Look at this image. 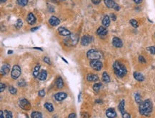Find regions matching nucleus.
<instances>
[{
    "label": "nucleus",
    "mask_w": 155,
    "mask_h": 118,
    "mask_svg": "<svg viewBox=\"0 0 155 118\" xmlns=\"http://www.w3.org/2000/svg\"><path fill=\"white\" fill-rule=\"evenodd\" d=\"M152 109H153V105L149 99L143 101L140 105V107H139V110L141 115L146 117L150 116L151 113L152 112Z\"/></svg>",
    "instance_id": "nucleus-1"
},
{
    "label": "nucleus",
    "mask_w": 155,
    "mask_h": 118,
    "mask_svg": "<svg viewBox=\"0 0 155 118\" xmlns=\"http://www.w3.org/2000/svg\"><path fill=\"white\" fill-rule=\"evenodd\" d=\"M113 69L115 75L119 78H123L127 73L126 66L119 61H115L113 64Z\"/></svg>",
    "instance_id": "nucleus-2"
},
{
    "label": "nucleus",
    "mask_w": 155,
    "mask_h": 118,
    "mask_svg": "<svg viewBox=\"0 0 155 118\" xmlns=\"http://www.w3.org/2000/svg\"><path fill=\"white\" fill-rule=\"evenodd\" d=\"M87 56L89 59L90 60H99L102 58V53L98 51L94 50V49H91L89 50L87 53Z\"/></svg>",
    "instance_id": "nucleus-3"
},
{
    "label": "nucleus",
    "mask_w": 155,
    "mask_h": 118,
    "mask_svg": "<svg viewBox=\"0 0 155 118\" xmlns=\"http://www.w3.org/2000/svg\"><path fill=\"white\" fill-rule=\"evenodd\" d=\"M21 73H22L21 68L17 65L14 66L12 68V73H11L12 78L15 80H16L17 78H19V76L21 75Z\"/></svg>",
    "instance_id": "nucleus-4"
},
{
    "label": "nucleus",
    "mask_w": 155,
    "mask_h": 118,
    "mask_svg": "<svg viewBox=\"0 0 155 118\" xmlns=\"http://www.w3.org/2000/svg\"><path fill=\"white\" fill-rule=\"evenodd\" d=\"M79 40V37L76 34H71V36L67 38L66 40H64V42L68 46H74L75 45Z\"/></svg>",
    "instance_id": "nucleus-5"
},
{
    "label": "nucleus",
    "mask_w": 155,
    "mask_h": 118,
    "mask_svg": "<svg viewBox=\"0 0 155 118\" xmlns=\"http://www.w3.org/2000/svg\"><path fill=\"white\" fill-rule=\"evenodd\" d=\"M90 66L94 70L99 71L102 68V63L99 60H92L90 62Z\"/></svg>",
    "instance_id": "nucleus-6"
},
{
    "label": "nucleus",
    "mask_w": 155,
    "mask_h": 118,
    "mask_svg": "<svg viewBox=\"0 0 155 118\" xmlns=\"http://www.w3.org/2000/svg\"><path fill=\"white\" fill-rule=\"evenodd\" d=\"M19 107L24 110H29L31 108V105L30 103L24 98H22L19 100Z\"/></svg>",
    "instance_id": "nucleus-7"
},
{
    "label": "nucleus",
    "mask_w": 155,
    "mask_h": 118,
    "mask_svg": "<svg viewBox=\"0 0 155 118\" xmlns=\"http://www.w3.org/2000/svg\"><path fill=\"white\" fill-rule=\"evenodd\" d=\"M104 2L105 5L108 8L114 9L116 11L119 10V6L117 4H116L113 0H104Z\"/></svg>",
    "instance_id": "nucleus-8"
},
{
    "label": "nucleus",
    "mask_w": 155,
    "mask_h": 118,
    "mask_svg": "<svg viewBox=\"0 0 155 118\" xmlns=\"http://www.w3.org/2000/svg\"><path fill=\"white\" fill-rule=\"evenodd\" d=\"M66 97H67V94L66 93H64V92L57 93V94L54 95V98L57 101H62L64 99H66Z\"/></svg>",
    "instance_id": "nucleus-9"
},
{
    "label": "nucleus",
    "mask_w": 155,
    "mask_h": 118,
    "mask_svg": "<svg viewBox=\"0 0 155 118\" xmlns=\"http://www.w3.org/2000/svg\"><path fill=\"white\" fill-rule=\"evenodd\" d=\"M106 116L108 118H115L117 117V112L114 109L109 108L106 111Z\"/></svg>",
    "instance_id": "nucleus-10"
},
{
    "label": "nucleus",
    "mask_w": 155,
    "mask_h": 118,
    "mask_svg": "<svg viewBox=\"0 0 155 118\" xmlns=\"http://www.w3.org/2000/svg\"><path fill=\"white\" fill-rule=\"evenodd\" d=\"M112 44L116 48H122V46H123L122 40L120 38H117V37L113 38V39H112Z\"/></svg>",
    "instance_id": "nucleus-11"
},
{
    "label": "nucleus",
    "mask_w": 155,
    "mask_h": 118,
    "mask_svg": "<svg viewBox=\"0 0 155 118\" xmlns=\"http://www.w3.org/2000/svg\"><path fill=\"white\" fill-rule=\"evenodd\" d=\"M58 31H59V34L64 36H68L71 35V32L68 29H66L64 27H59L58 29Z\"/></svg>",
    "instance_id": "nucleus-12"
},
{
    "label": "nucleus",
    "mask_w": 155,
    "mask_h": 118,
    "mask_svg": "<svg viewBox=\"0 0 155 118\" xmlns=\"http://www.w3.org/2000/svg\"><path fill=\"white\" fill-rule=\"evenodd\" d=\"M27 21L29 24L30 25H33L34 24L35 22H36V17L34 16V15L32 13H30L28 16H27Z\"/></svg>",
    "instance_id": "nucleus-13"
},
{
    "label": "nucleus",
    "mask_w": 155,
    "mask_h": 118,
    "mask_svg": "<svg viewBox=\"0 0 155 118\" xmlns=\"http://www.w3.org/2000/svg\"><path fill=\"white\" fill-rule=\"evenodd\" d=\"M96 34L100 36H106L107 34V30L104 26H100V27H99V29L96 31Z\"/></svg>",
    "instance_id": "nucleus-14"
},
{
    "label": "nucleus",
    "mask_w": 155,
    "mask_h": 118,
    "mask_svg": "<svg viewBox=\"0 0 155 118\" xmlns=\"http://www.w3.org/2000/svg\"><path fill=\"white\" fill-rule=\"evenodd\" d=\"M9 70H10V66L7 64V63H4L2 67H1V74L3 75H7V74L9 72Z\"/></svg>",
    "instance_id": "nucleus-15"
},
{
    "label": "nucleus",
    "mask_w": 155,
    "mask_h": 118,
    "mask_svg": "<svg viewBox=\"0 0 155 118\" xmlns=\"http://www.w3.org/2000/svg\"><path fill=\"white\" fill-rule=\"evenodd\" d=\"M49 22V24L52 25V26H57V25H59V23H60L59 19L57 17L54 16H52L50 18Z\"/></svg>",
    "instance_id": "nucleus-16"
},
{
    "label": "nucleus",
    "mask_w": 155,
    "mask_h": 118,
    "mask_svg": "<svg viewBox=\"0 0 155 118\" xmlns=\"http://www.w3.org/2000/svg\"><path fill=\"white\" fill-rule=\"evenodd\" d=\"M92 40V38L91 36H84L81 38V44L83 46H87L89 43H91Z\"/></svg>",
    "instance_id": "nucleus-17"
},
{
    "label": "nucleus",
    "mask_w": 155,
    "mask_h": 118,
    "mask_svg": "<svg viewBox=\"0 0 155 118\" xmlns=\"http://www.w3.org/2000/svg\"><path fill=\"white\" fill-rule=\"evenodd\" d=\"M134 78L135 80H137V81L142 82L144 81V75L139 72H134Z\"/></svg>",
    "instance_id": "nucleus-18"
},
{
    "label": "nucleus",
    "mask_w": 155,
    "mask_h": 118,
    "mask_svg": "<svg viewBox=\"0 0 155 118\" xmlns=\"http://www.w3.org/2000/svg\"><path fill=\"white\" fill-rule=\"evenodd\" d=\"M87 80L89 82H94L99 80V77L96 75L94 74H89L87 76Z\"/></svg>",
    "instance_id": "nucleus-19"
},
{
    "label": "nucleus",
    "mask_w": 155,
    "mask_h": 118,
    "mask_svg": "<svg viewBox=\"0 0 155 118\" xmlns=\"http://www.w3.org/2000/svg\"><path fill=\"white\" fill-rule=\"evenodd\" d=\"M47 78V73L45 70H42L38 75V78L40 81H45Z\"/></svg>",
    "instance_id": "nucleus-20"
},
{
    "label": "nucleus",
    "mask_w": 155,
    "mask_h": 118,
    "mask_svg": "<svg viewBox=\"0 0 155 118\" xmlns=\"http://www.w3.org/2000/svg\"><path fill=\"white\" fill-rule=\"evenodd\" d=\"M124 105H125V101H124V100H122L119 103L118 106L119 110V111H120V112H121L122 115H123L124 113H125L126 112L125 109H124Z\"/></svg>",
    "instance_id": "nucleus-21"
},
{
    "label": "nucleus",
    "mask_w": 155,
    "mask_h": 118,
    "mask_svg": "<svg viewBox=\"0 0 155 118\" xmlns=\"http://www.w3.org/2000/svg\"><path fill=\"white\" fill-rule=\"evenodd\" d=\"M102 24L104 27H108L110 25V19L109 16H105L102 20Z\"/></svg>",
    "instance_id": "nucleus-22"
},
{
    "label": "nucleus",
    "mask_w": 155,
    "mask_h": 118,
    "mask_svg": "<svg viewBox=\"0 0 155 118\" xmlns=\"http://www.w3.org/2000/svg\"><path fill=\"white\" fill-rule=\"evenodd\" d=\"M56 85L58 88H62L64 86V82L61 77H58L56 80Z\"/></svg>",
    "instance_id": "nucleus-23"
},
{
    "label": "nucleus",
    "mask_w": 155,
    "mask_h": 118,
    "mask_svg": "<svg viewBox=\"0 0 155 118\" xmlns=\"http://www.w3.org/2000/svg\"><path fill=\"white\" fill-rule=\"evenodd\" d=\"M39 69H40V65L38 64L37 65L34 69V71H33V75L34 78H38V75H39Z\"/></svg>",
    "instance_id": "nucleus-24"
},
{
    "label": "nucleus",
    "mask_w": 155,
    "mask_h": 118,
    "mask_svg": "<svg viewBox=\"0 0 155 118\" xmlns=\"http://www.w3.org/2000/svg\"><path fill=\"white\" fill-rule=\"evenodd\" d=\"M102 81L104 83H109L110 82V78L109 76V75L106 72H104L102 74Z\"/></svg>",
    "instance_id": "nucleus-25"
},
{
    "label": "nucleus",
    "mask_w": 155,
    "mask_h": 118,
    "mask_svg": "<svg viewBox=\"0 0 155 118\" xmlns=\"http://www.w3.org/2000/svg\"><path fill=\"white\" fill-rule=\"evenodd\" d=\"M31 118H42V115L39 112H33L31 114Z\"/></svg>",
    "instance_id": "nucleus-26"
},
{
    "label": "nucleus",
    "mask_w": 155,
    "mask_h": 118,
    "mask_svg": "<svg viewBox=\"0 0 155 118\" xmlns=\"http://www.w3.org/2000/svg\"><path fill=\"white\" fill-rule=\"evenodd\" d=\"M134 99H135L136 103L137 104H139V105H140V104L142 103L141 97L140 93H136V94L134 95Z\"/></svg>",
    "instance_id": "nucleus-27"
},
{
    "label": "nucleus",
    "mask_w": 155,
    "mask_h": 118,
    "mask_svg": "<svg viewBox=\"0 0 155 118\" xmlns=\"http://www.w3.org/2000/svg\"><path fill=\"white\" fill-rule=\"evenodd\" d=\"M44 107H45V108L47 110L49 111V112H53L54 110V107H53V105H52V103H44Z\"/></svg>",
    "instance_id": "nucleus-28"
},
{
    "label": "nucleus",
    "mask_w": 155,
    "mask_h": 118,
    "mask_svg": "<svg viewBox=\"0 0 155 118\" xmlns=\"http://www.w3.org/2000/svg\"><path fill=\"white\" fill-rule=\"evenodd\" d=\"M102 83H96V84L94 85L93 89H94V90L95 92H99V91L100 90V89L102 88Z\"/></svg>",
    "instance_id": "nucleus-29"
},
{
    "label": "nucleus",
    "mask_w": 155,
    "mask_h": 118,
    "mask_svg": "<svg viewBox=\"0 0 155 118\" xmlns=\"http://www.w3.org/2000/svg\"><path fill=\"white\" fill-rule=\"evenodd\" d=\"M22 25H23V22H22V19H19L17 20L16 23L15 24V26H16V28L17 29H19L20 28H22Z\"/></svg>",
    "instance_id": "nucleus-30"
},
{
    "label": "nucleus",
    "mask_w": 155,
    "mask_h": 118,
    "mask_svg": "<svg viewBox=\"0 0 155 118\" xmlns=\"http://www.w3.org/2000/svg\"><path fill=\"white\" fill-rule=\"evenodd\" d=\"M17 2H18L19 5H20L22 7H24L27 4L28 0H17Z\"/></svg>",
    "instance_id": "nucleus-31"
},
{
    "label": "nucleus",
    "mask_w": 155,
    "mask_h": 118,
    "mask_svg": "<svg viewBox=\"0 0 155 118\" xmlns=\"http://www.w3.org/2000/svg\"><path fill=\"white\" fill-rule=\"evenodd\" d=\"M129 22H130V24H131V25L133 27H134V28H137V27H138V26H139L137 21V20H135V19H131Z\"/></svg>",
    "instance_id": "nucleus-32"
},
{
    "label": "nucleus",
    "mask_w": 155,
    "mask_h": 118,
    "mask_svg": "<svg viewBox=\"0 0 155 118\" xmlns=\"http://www.w3.org/2000/svg\"><path fill=\"white\" fill-rule=\"evenodd\" d=\"M9 92H10V93L12 95H16V92H17V90L15 88H14L13 86H9Z\"/></svg>",
    "instance_id": "nucleus-33"
},
{
    "label": "nucleus",
    "mask_w": 155,
    "mask_h": 118,
    "mask_svg": "<svg viewBox=\"0 0 155 118\" xmlns=\"http://www.w3.org/2000/svg\"><path fill=\"white\" fill-rule=\"evenodd\" d=\"M147 50L150 52L152 54H155V46H149L147 48Z\"/></svg>",
    "instance_id": "nucleus-34"
},
{
    "label": "nucleus",
    "mask_w": 155,
    "mask_h": 118,
    "mask_svg": "<svg viewBox=\"0 0 155 118\" xmlns=\"http://www.w3.org/2000/svg\"><path fill=\"white\" fill-rule=\"evenodd\" d=\"M4 112H5L6 118H12V112H10V111L9 110H5Z\"/></svg>",
    "instance_id": "nucleus-35"
},
{
    "label": "nucleus",
    "mask_w": 155,
    "mask_h": 118,
    "mask_svg": "<svg viewBox=\"0 0 155 118\" xmlns=\"http://www.w3.org/2000/svg\"><path fill=\"white\" fill-rule=\"evenodd\" d=\"M138 59H139V61L141 63H146V59H144V57L142 56H140Z\"/></svg>",
    "instance_id": "nucleus-36"
},
{
    "label": "nucleus",
    "mask_w": 155,
    "mask_h": 118,
    "mask_svg": "<svg viewBox=\"0 0 155 118\" xmlns=\"http://www.w3.org/2000/svg\"><path fill=\"white\" fill-rule=\"evenodd\" d=\"M18 85H19V86L24 87V86L26 85V82L24 81V80H22V81H20L19 82Z\"/></svg>",
    "instance_id": "nucleus-37"
},
{
    "label": "nucleus",
    "mask_w": 155,
    "mask_h": 118,
    "mask_svg": "<svg viewBox=\"0 0 155 118\" xmlns=\"http://www.w3.org/2000/svg\"><path fill=\"white\" fill-rule=\"evenodd\" d=\"M0 87H1V88H0V92H3V91L5 90V88H6L5 84H4V83H0Z\"/></svg>",
    "instance_id": "nucleus-38"
},
{
    "label": "nucleus",
    "mask_w": 155,
    "mask_h": 118,
    "mask_svg": "<svg viewBox=\"0 0 155 118\" xmlns=\"http://www.w3.org/2000/svg\"><path fill=\"white\" fill-rule=\"evenodd\" d=\"M45 95V92H44V90H39V96L41 97H43Z\"/></svg>",
    "instance_id": "nucleus-39"
},
{
    "label": "nucleus",
    "mask_w": 155,
    "mask_h": 118,
    "mask_svg": "<svg viewBox=\"0 0 155 118\" xmlns=\"http://www.w3.org/2000/svg\"><path fill=\"white\" fill-rule=\"evenodd\" d=\"M122 115V118H131L130 114H129V113L126 112L125 113H124L123 115Z\"/></svg>",
    "instance_id": "nucleus-40"
},
{
    "label": "nucleus",
    "mask_w": 155,
    "mask_h": 118,
    "mask_svg": "<svg viewBox=\"0 0 155 118\" xmlns=\"http://www.w3.org/2000/svg\"><path fill=\"white\" fill-rule=\"evenodd\" d=\"M81 117L83 118H89L90 116H89V115L88 113H87V112H82L81 113Z\"/></svg>",
    "instance_id": "nucleus-41"
},
{
    "label": "nucleus",
    "mask_w": 155,
    "mask_h": 118,
    "mask_svg": "<svg viewBox=\"0 0 155 118\" xmlns=\"http://www.w3.org/2000/svg\"><path fill=\"white\" fill-rule=\"evenodd\" d=\"M43 60H44V61L45 63H48V64H50V63H51L50 60H49V59L48 57H44Z\"/></svg>",
    "instance_id": "nucleus-42"
},
{
    "label": "nucleus",
    "mask_w": 155,
    "mask_h": 118,
    "mask_svg": "<svg viewBox=\"0 0 155 118\" xmlns=\"http://www.w3.org/2000/svg\"><path fill=\"white\" fill-rule=\"evenodd\" d=\"M91 1H92V3L94 4H99L101 2V0H91Z\"/></svg>",
    "instance_id": "nucleus-43"
},
{
    "label": "nucleus",
    "mask_w": 155,
    "mask_h": 118,
    "mask_svg": "<svg viewBox=\"0 0 155 118\" xmlns=\"http://www.w3.org/2000/svg\"><path fill=\"white\" fill-rule=\"evenodd\" d=\"M68 118H76V114H75V113H71V114L69 115Z\"/></svg>",
    "instance_id": "nucleus-44"
},
{
    "label": "nucleus",
    "mask_w": 155,
    "mask_h": 118,
    "mask_svg": "<svg viewBox=\"0 0 155 118\" xmlns=\"http://www.w3.org/2000/svg\"><path fill=\"white\" fill-rule=\"evenodd\" d=\"M134 1L136 4H141V3L142 2V0H134Z\"/></svg>",
    "instance_id": "nucleus-45"
},
{
    "label": "nucleus",
    "mask_w": 155,
    "mask_h": 118,
    "mask_svg": "<svg viewBox=\"0 0 155 118\" xmlns=\"http://www.w3.org/2000/svg\"><path fill=\"white\" fill-rule=\"evenodd\" d=\"M0 118H4V112L2 110H0Z\"/></svg>",
    "instance_id": "nucleus-46"
},
{
    "label": "nucleus",
    "mask_w": 155,
    "mask_h": 118,
    "mask_svg": "<svg viewBox=\"0 0 155 118\" xmlns=\"http://www.w3.org/2000/svg\"><path fill=\"white\" fill-rule=\"evenodd\" d=\"M111 19H112L114 21H115V20H116V19H117V18H116V16H115L114 14H111Z\"/></svg>",
    "instance_id": "nucleus-47"
},
{
    "label": "nucleus",
    "mask_w": 155,
    "mask_h": 118,
    "mask_svg": "<svg viewBox=\"0 0 155 118\" xmlns=\"http://www.w3.org/2000/svg\"><path fill=\"white\" fill-rule=\"evenodd\" d=\"M38 29H39V27H34V28H32V29H31V31H35Z\"/></svg>",
    "instance_id": "nucleus-48"
},
{
    "label": "nucleus",
    "mask_w": 155,
    "mask_h": 118,
    "mask_svg": "<svg viewBox=\"0 0 155 118\" xmlns=\"http://www.w3.org/2000/svg\"><path fill=\"white\" fill-rule=\"evenodd\" d=\"M81 93H79V97H78V99H79V102H80V100H81Z\"/></svg>",
    "instance_id": "nucleus-49"
},
{
    "label": "nucleus",
    "mask_w": 155,
    "mask_h": 118,
    "mask_svg": "<svg viewBox=\"0 0 155 118\" xmlns=\"http://www.w3.org/2000/svg\"><path fill=\"white\" fill-rule=\"evenodd\" d=\"M96 103H102V100H96Z\"/></svg>",
    "instance_id": "nucleus-50"
},
{
    "label": "nucleus",
    "mask_w": 155,
    "mask_h": 118,
    "mask_svg": "<svg viewBox=\"0 0 155 118\" xmlns=\"http://www.w3.org/2000/svg\"><path fill=\"white\" fill-rule=\"evenodd\" d=\"M52 2H54V3H57V2H58L59 0H51Z\"/></svg>",
    "instance_id": "nucleus-51"
},
{
    "label": "nucleus",
    "mask_w": 155,
    "mask_h": 118,
    "mask_svg": "<svg viewBox=\"0 0 155 118\" xmlns=\"http://www.w3.org/2000/svg\"><path fill=\"white\" fill-rule=\"evenodd\" d=\"M0 1H1V3H4V2L7 1V0H0Z\"/></svg>",
    "instance_id": "nucleus-52"
},
{
    "label": "nucleus",
    "mask_w": 155,
    "mask_h": 118,
    "mask_svg": "<svg viewBox=\"0 0 155 118\" xmlns=\"http://www.w3.org/2000/svg\"><path fill=\"white\" fill-rule=\"evenodd\" d=\"M12 53H13L12 51H8V53H9V54H12Z\"/></svg>",
    "instance_id": "nucleus-53"
}]
</instances>
